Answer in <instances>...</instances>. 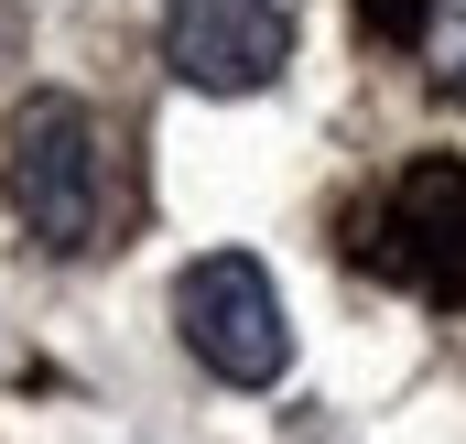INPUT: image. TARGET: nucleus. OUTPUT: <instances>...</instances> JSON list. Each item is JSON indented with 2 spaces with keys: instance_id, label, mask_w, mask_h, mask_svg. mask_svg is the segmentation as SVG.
I'll list each match as a JSON object with an SVG mask.
<instances>
[{
  "instance_id": "obj_4",
  "label": "nucleus",
  "mask_w": 466,
  "mask_h": 444,
  "mask_svg": "<svg viewBox=\"0 0 466 444\" xmlns=\"http://www.w3.org/2000/svg\"><path fill=\"white\" fill-rule=\"evenodd\" d=\"M423 55H434V87L466 98V11H434V22H423Z\"/></svg>"
},
{
  "instance_id": "obj_2",
  "label": "nucleus",
  "mask_w": 466,
  "mask_h": 444,
  "mask_svg": "<svg viewBox=\"0 0 466 444\" xmlns=\"http://www.w3.org/2000/svg\"><path fill=\"white\" fill-rule=\"evenodd\" d=\"M174 336H185L196 368L228 379V390H271V379L293 368L282 293H271V271H260L249 249H207V260H185V282H174Z\"/></svg>"
},
{
  "instance_id": "obj_1",
  "label": "nucleus",
  "mask_w": 466,
  "mask_h": 444,
  "mask_svg": "<svg viewBox=\"0 0 466 444\" xmlns=\"http://www.w3.org/2000/svg\"><path fill=\"white\" fill-rule=\"evenodd\" d=\"M0 185H11V217H22L33 249H55V260L109 249V227H119V152H109V119L87 109V98H66V87L22 98L11 130H0Z\"/></svg>"
},
{
  "instance_id": "obj_3",
  "label": "nucleus",
  "mask_w": 466,
  "mask_h": 444,
  "mask_svg": "<svg viewBox=\"0 0 466 444\" xmlns=\"http://www.w3.org/2000/svg\"><path fill=\"white\" fill-rule=\"evenodd\" d=\"M163 66L196 98H260L293 66V11L282 0H174L163 11Z\"/></svg>"
}]
</instances>
